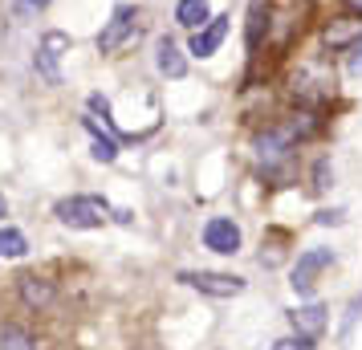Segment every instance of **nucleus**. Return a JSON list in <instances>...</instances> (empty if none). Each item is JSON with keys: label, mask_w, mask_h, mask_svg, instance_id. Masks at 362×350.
Instances as JSON below:
<instances>
[{"label": "nucleus", "mask_w": 362, "mask_h": 350, "mask_svg": "<svg viewBox=\"0 0 362 350\" xmlns=\"http://www.w3.org/2000/svg\"><path fill=\"white\" fill-rule=\"evenodd\" d=\"M175 21H180L183 29H192V33H196V29H204V25H208V0H180V8H175Z\"/></svg>", "instance_id": "nucleus-12"}, {"label": "nucleus", "mask_w": 362, "mask_h": 350, "mask_svg": "<svg viewBox=\"0 0 362 350\" xmlns=\"http://www.w3.org/2000/svg\"><path fill=\"white\" fill-rule=\"evenodd\" d=\"M183 285H192V289H199V293H208V298H236L240 289H245V281L240 277H228V273H180Z\"/></svg>", "instance_id": "nucleus-4"}, {"label": "nucleus", "mask_w": 362, "mask_h": 350, "mask_svg": "<svg viewBox=\"0 0 362 350\" xmlns=\"http://www.w3.org/2000/svg\"><path fill=\"white\" fill-rule=\"evenodd\" d=\"M0 350H37V342L21 326H0Z\"/></svg>", "instance_id": "nucleus-14"}, {"label": "nucleus", "mask_w": 362, "mask_h": 350, "mask_svg": "<svg viewBox=\"0 0 362 350\" xmlns=\"http://www.w3.org/2000/svg\"><path fill=\"white\" fill-rule=\"evenodd\" d=\"M224 37H228V17H212L204 29L192 33V53H196V57H212Z\"/></svg>", "instance_id": "nucleus-7"}, {"label": "nucleus", "mask_w": 362, "mask_h": 350, "mask_svg": "<svg viewBox=\"0 0 362 350\" xmlns=\"http://www.w3.org/2000/svg\"><path fill=\"white\" fill-rule=\"evenodd\" d=\"M17 285H21V301H25V305H33V310H41V305H49V301H53V281L37 277V273L17 277Z\"/></svg>", "instance_id": "nucleus-9"}, {"label": "nucleus", "mask_w": 362, "mask_h": 350, "mask_svg": "<svg viewBox=\"0 0 362 350\" xmlns=\"http://www.w3.org/2000/svg\"><path fill=\"white\" fill-rule=\"evenodd\" d=\"M358 41H362V17L329 21V29H326V45L329 49H354Z\"/></svg>", "instance_id": "nucleus-8"}, {"label": "nucleus", "mask_w": 362, "mask_h": 350, "mask_svg": "<svg viewBox=\"0 0 362 350\" xmlns=\"http://www.w3.org/2000/svg\"><path fill=\"white\" fill-rule=\"evenodd\" d=\"M134 33V13L131 8H115V17L106 21V29L98 33V49L115 53L118 45H127V37Z\"/></svg>", "instance_id": "nucleus-6"}, {"label": "nucleus", "mask_w": 362, "mask_h": 350, "mask_svg": "<svg viewBox=\"0 0 362 350\" xmlns=\"http://www.w3.org/2000/svg\"><path fill=\"white\" fill-rule=\"evenodd\" d=\"M25 252H29L25 233H17V228H0V257H25Z\"/></svg>", "instance_id": "nucleus-15"}, {"label": "nucleus", "mask_w": 362, "mask_h": 350, "mask_svg": "<svg viewBox=\"0 0 362 350\" xmlns=\"http://www.w3.org/2000/svg\"><path fill=\"white\" fill-rule=\"evenodd\" d=\"M33 4H49V0H33Z\"/></svg>", "instance_id": "nucleus-21"}, {"label": "nucleus", "mask_w": 362, "mask_h": 350, "mask_svg": "<svg viewBox=\"0 0 362 350\" xmlns=\"http://www.w3.org/2000/svg\"><path fill=\"white\" fill-rule=\"evenodd\" d=\"M346 4H350V8H354V13L362 17V0H346Z\"/></svg>", "instance_id": "nucleus-19"}, {"label": "nucleus", "mask_w": 362, "mask_h": 350, "mask_svg": "<svg viewBox=\"0 0 362 350\" xmlns=\"http://www.w3.org/2000/svg\"><path fill=\"white\" fill-rule=\"evenodd\" d=\"M338 220H342L338 212H317V224H338Z\"/></svg>", "instance_id": "nucleus-18"}, {"label": "nucleus", "mask_w": 362, "mask_h": 350, "mask_svg": "<svg viewBox=\"0 0 362 350\" xmlns=\"http://www.w3.org/2000/svg\"><path fill=\"white\" fill-rule=\"evenodd\" d=\"M273 350H313V338H305V334H293V338H281Z\"/></svg>", "instance_id": "nucleus-16"}, {"label": "nucleus", "mask_w": 362, "mask_h": 350, "mask_svg": "<svg viewBox=\"0 0 362 350\" xmlns=\"http://www.w3.org/2000/svg\"><path fill=\"white\" fill-rule=\"evenodd\" d=\"M53 216L62 220L66 228H102L115 212H110V204L102 196H69V200H57Z\"/></svg>", "instance_id": "nucleus-1"}, {"label": "nucleus", "mask_w": 362, "mask_h": 350, "mask_svg": "<svg viewBox=\"0 0 362 350\" xmlns=\"http://www.w3.org/2000/svg\"><path fill=\"white\" fill-rule=\"evenodd\" d=\"M155 62H159V74H167V78H183V74H187V62H183L180 45H175L171 37H163V41L155 45Z\"/></svg>", "instance_id": "nucleus-10"}, {"label": "nucleus", "mask_w": 362, "mask_h": 350, "mask_svg": "<svg viewBox=\"0 0 362 350\" xmlns=\"http://www.w3.org/2000/svg\"><path fill=\"white\" fill-rule=\"evenodd\" d=\"M62 53H69V37L66 33H45L41 37V45H37V69H41V78L49 86L62 82V69H57V62H62Z\"/></svg>", "instance_id": "nucleus-3"}, {"label": "nucleus", "mask_w": 362, "mask_h": 350, "mask_svg": "<svg viewBox=\"0 0 362 350\" xmlns=\"http://www.w3.org/2000/svg\"><path fill=\"white\" fill-rule=\"evenodd\" d=\"M204 245H208L212 252L232 257V252H240V228H236L228 216H212L208 224H204Z\"/></svg>", "instance_id": "nucleus-5"}, {"label": "nucleus", "mask_w": 362, "mask_h": 350, "mask_svg": "<svg viewBox=\"0 0 362 350\" xmlns=\"http://www.w3.org/2000/svg\"><path fill=\"white\" fill-rule=\"evenodd\" d=\"M86 131L94 134V147H90V155L98 159V163H115L118 159V143L110 139V134H102V127L94 122V118H86Z\"/></svg>", "instance_id": "nucleus-13"}, {"label": "nucleus", "mask_w": 362, "mask_h": 350, "mask_svg": "<svg viewBox=\"0 0 362 350\" xmlns=\"http://www.w3.org/2000/svg\"><path fill=\"white\" fill-rule=\"evenodd\" d=\"M329 261H334V252L329 249H310V252H301V257H297V265H293V293H301V298H305V293H313V285H317V273H322V269L329 265Z\"/></svg>", "instance_id": "nucleus-2"}, {"label": "nucleus", "mask_w": 362, "mask_h": 350, "mask_svg": "<svg viewBox=\"0 0 362 350\" xmlns=\"http://www.w3.org/2000/svg\"><path fill=\"white\" fill-rule=\"evenodd\" d=\"M297 334H305V338H317V334L326 330V305H301L289 314Z\"/></svg>", "instance_id": "nucleus-11"}, {"label": "nucleus", "mask_w": 362, "mask_h": 350, "mask_svg": "<svg viewBox=\"0 0 362 350\" xmlns=\"http://www.w3.org/2000/svg\"><path fill=\"white\" fill-rule=\"evenodd\" d=\"M350 74H354V78H362V41L350 49Z\"/></svg>", "instance_id": "nucleus-17"}, {"label": "nucleus", "mask_w": 362, "mask_h": 350, "mask_svg": "<svg viewBox=\"0 0 362 350\" xmlns=\"http://www.w3.org/2000/svg\"><path fill=\"white\" fill-rule=\"evenodd\" d=\"M4 212H8V204H4V196H0V216H4Z\"/></svg>", "instance_id": "nucleus-20"}]
</instances>
